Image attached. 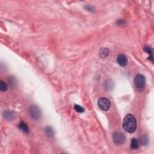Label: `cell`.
Here are the masks:
<instances>
[{
  "label": "cell",
  "mask_w": 154,
  "mask_h": 154,
  "mask_svg": "<svg viewBox=\"0 0 154 154\" xmlns=\"http://www.w3.org/2000/svg\"><path fill=\"white\" fill-rule=\"evenodd\" d=\"M7 90V84L3 81L0 82V90L1 92H5Z\"/></svg>",
  "instance_id": "cell-13"
},
{
  "label": "cell",
  "mask_w": 154,
  "mask_h": 154,
  "mask_svg": "<svg viewBox=\"0 0 154 154\" xmlns=\"http://www.w3.org/2000/svg\"><path fill=\"white\" fill-rule=\"evenodd\" d=\"M3 116L5 118V119L7 120V121H12L15 117V116H14L13 113H12L11 111H4L3 113Z\"/></svg>",
  "instance_id": "cell-8"
},
{
  "label": "cell",
  "mask_w": 154,
  "mask_h": 154,
  "mask_svg": "<svg viewBox=\"0 0 154 154\" xmlns=\"http://www.w3.org/2000/svg\"><path fill=\"white\" fill-rule=\"evenodd\" d=\"M29 114L33 119L36 121L40 119L42 115L41 110L36 105H31L29 108Z\"/></svg>",
  "instance_id": "cell-4"
},
{
  "label": "cell",
  "mask_w": 154,
  "mask_h": 154,
  "mask_svg": "<svg viewBox=\"0 0 154 154\" xmlns=\"http://www.w3.org/2000/svg\"><path fill=\"white\" fill-rule=\"evenodd\" d=\"M113 140L114 143L116 144L117 145H122L125 142L126 138L123 133H120V132H116L114 133L113 135Z\"/></svg>",
  "instance_id": "cell-5"
},
{
  "label": "cell",
  "mask_w": 154,
  "mask_h": 154,
  "mask_svg": "<svg viewBox=\"0 0 154 154\" xmlns=\"http://www.w3.org/2000/svg\"><path fill=\"white\" fill-rule=\"evenodd\" d=\"M146 83V79L145 76L141 74H138L134 78V85L137 89L140 90L145 88Z\"/></svg>",
  "instance_id": "cell-2"
},
{
  "label": "cell",
  "mask_w": 154,
  "mask_h": 154,
  "mask_svg": "<svg viewBox=\"0 0 154 154\" xmlns=\"http://www.w3.org/2000/svg\"><path fill=\"white\" fill-rule=\"evenodd\" d=\"M110 51L109 49L107 48H102L100 49L99 52V56L101 58H103V59H105V58L107 57L108 55H109Z\"/></svg>",
  "instance_id": "cell-7"
},
{
  "label": "cell",
  "mask_w": 154,
  "mask_h": 154,
  "mask_svg": "<svg viewBox=\"0 0 154 154\" xmlns=\"http://www.w3.org/2000/svg\"><path fill=\"white\" fill-rule=\"evenodd\" d=\"M19 128L21 129L23 132H24L25 133H29V128L28 127V126L25 123L21 122V123L19 124Z\"/></svg>",
  "instance_id": "cell-12"
},
{
  "label": "cell",
  "mask_w": 154,
  "mask_h": 154,
  "mask_svg": "<svg viewBox=\"0 0 154 154\" xmlns=\"http://www.w3.org/2000/svg\"><path fill=\"white\" fill-rule=\"evenodd\" d=\"M122 127L123 129L128 133H133L137 129V122L133 115L128 114L124 117Z\"/></svg>",
  "instance_id": "cell-1"
},
{
  "label": "cell",
  "mask_w": 154,
  "mask_h": 154,
  "mask_svg": "<svg viewBox=\"0 0 154 154\" xmlns=\"http://www.w3.org/2000/svg\"><path fill=\"white\" fill-rule=\"evenodd\" d=\"M116 60L117 63L121 66H125L128 63V59L127 57L122 54L118 55Z\"/></svg>",
  "instance_id": "cell-6"
},
{
  "label": "cell",
  "mask_w": 154,
  "mask_h": 154,
  "mask_svg": "<svg viewBox=\"0 0 154 154\" xmlns=\"http://www.w3.org/2000/svg\"><path fill=\"white\" fill-rule=\"evenodd\" d=\"M74 109H75V110L77 112H78V113H83L84 111V109L78 105H75V107H74Z\"/></svg>",
  "instance_id": "cell-14"
},
{
  "label": "cell",
  "mask_w": 154,
  "mask_h": 154,
  "mask_svg": "<svg viewBox=\"0 0 154 154\" xmlns=\"http://www.w3.org/2000/svg\"><path fill=\"white\" fill-rule=\"evenodd\" d=\"M143 50L145 52H146L149 55V59L152 62H153V49L149 47H145V48H144Z\"/></svg>",
  "instance_id": "cell-9"
},
{
  "label": "cell",
  "mask_w": 154,
  "mask_h": 154,
  "mask_svg": "<svg viewBox=\"0 0 154 154\" xmlns=\"http://www.w3.org/2000/svg\"><path fill=\"white\" fill-rule=\"evenodd\" d=\"M45 132L47 135L49 137H53L54 135V132L53 128L50 127H46L45 129Z\"/></svg>",
  "instance_id": "cell-10"
},
{
  "label": "cell",
  "mask_w": 154,
  "mask_h": 154,
  "mask_svg": "<svg viewBox=\"0 0 154 154\" xmlns=\"http://www.w3.org/2000/svg\"><path fill=\"white\" fill-rule=\"evenodd\" d=\"M141 143L143 145H146L148 143V139L146 136H145L144 135L143 137H142L141 139Z\"/></svg>",
  "instance_id": "cell-15"
},
{
  "label": "cell",
  "mask_w": 154,
  "mask_h": 154,
  "mask_svg": "<svg viewBox=\"0 0 154 154\" xmlns=\"http://www.w3.org/2000/svg\"><path fill=\"white\" fill-rule=\"evenodd\" d=\"M139 141H138L137 140V139H134V138H133V139H131V144H130V147H131L132 149H137V148L139 147Z\"/></svg>",
  "instance_id": "cell-11"
},
{
  "label": "cell",
  "mask_w": 154,
  "mask_h": 154,
  "mask_svg": "<svg viewBox=\"0 0 154 154\" xmlns=\"http://www.w3.org/2000/svg\"><path fill=\"white\" fill-rule=\"evenodd\" d=\"M98 106L100 110L107 111L110 109L111 102L110 100L106 98H101L98 101Z\"/></svg>",
  "instance_id": "cell-3"
}]
</instances>
